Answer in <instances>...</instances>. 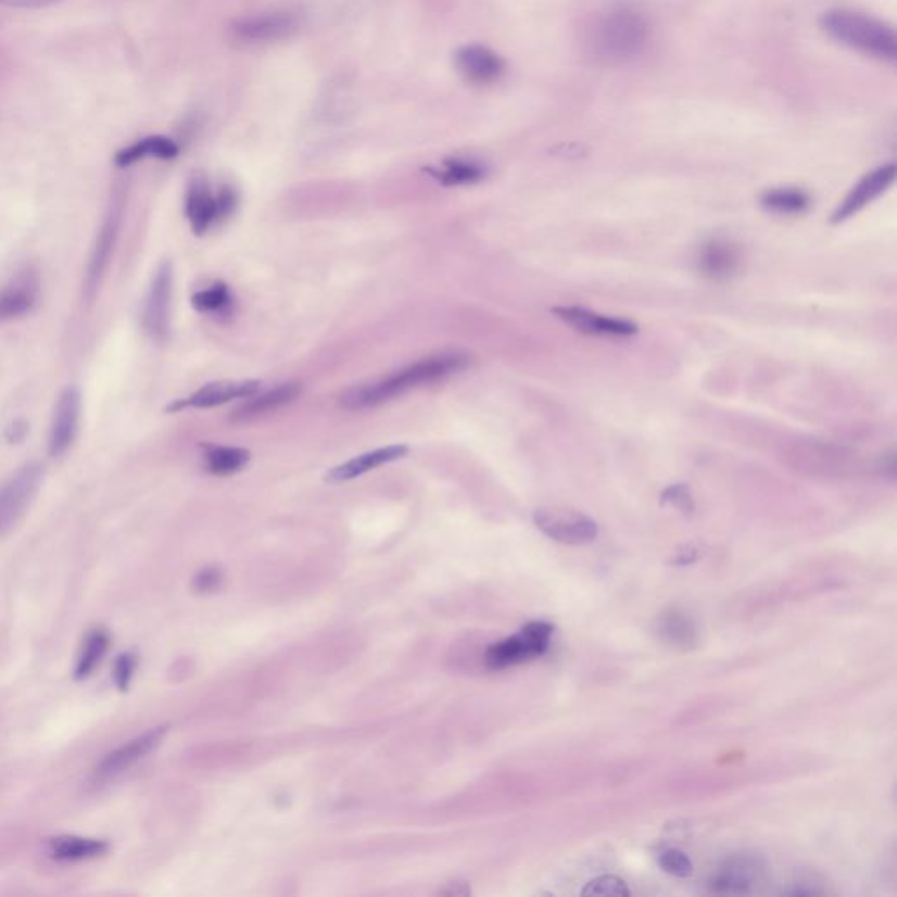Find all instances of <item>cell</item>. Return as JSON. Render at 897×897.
I'll list each match as a JSON object with an SVG mask.
<instances>
[{
	"instance_id": "6da1fadb",
	"label": "cell",
	"mask_w": 897,
	"mask_h": 897,
	"mask_svg": "<svg viewBox=\"0 0 897 897\" xmlns=\"http://www.w3.org/2000/svg\"><path fill=\"white\" fill-rule=\"evenodd\" d=\"M470 363V354L462 353V351L433 354V356L413 363L410 367L402 368L399 372L382 377L379 381L356 386L353 390L342 394L340 404L350 410L377 407L408 391L417 390L421 386L444 381L447 377L465 370Z\"/></svg>"
},
{
	"instance_id": "7a4b0ae2",
	"label": "cell",
	"mask_w": 897,
	"mask_h": 897,
	"mask_svg": "<svg viewBox=\"0 0 897 897\" xmlns=\"http://www.w3.org/2000/svg\"><path fill=\"white\" fill-rule=\"evenodd\" d=\"M648 36L650 27L644 14L631 5H614L594 23L591 48L603 62L622 64L645 50Z\"/></svg>"
},
{
	"instance_id": "3957f363",
	"label": "cell",
	"mask_w": 897,
	"mask_h": 897,
	"mask_svg": "<svg viewBox=\"0 0 897 897\" xmlns=\"http://www.w3.org/2000/svg\"><path fill=\"white\" fill-rule=\"evenodd\" d=\"M821 27L839 45L885 62L896 60V33L882 20L857 11L833 10L822 14Z\"/></svg>"
},
{
	"instance_id": "277c9868",
	"label": "cell",
	"mask_w": 897,
	"mask_h": 897,
	"mask_svg": "<svg viewBox=\"0 0 897 897\" xmlns=\"http://www.w3.org/2000/svg\"><path fill=\"white\" fill-rule=\"evenodd\" d=\"M554 628L547 621H533L522 628L517 635L508 636L498 644L491 645L484 661L491 670H505L522 662L531 661L547 653Z\"/></svg>"
},
{
	"instance_id": "5b68a950",
	"label": "cell",
	"mask_w": 897,
	"mask_h": 897,
	"mask_svg": "<svg viewBox=\"0 0 897 897\" xmlns=\"http://www.w3.org/2000/svg\"><path fill=\"white\" fill-rule=\"evenodd\" d=\"M45 470L41 465L30 463L16 471L10 481L0 485V536L10 533L23 514L36 498L41 488Z\"/></svg>"
},
{
	"instance_id": "8992f818",
	"label": "cell",
	"mask_w": 897,
	"mask_h": 897,
	"mask_svg": "<svg viewBox=\"0 0 897 897\" xmlns=\"http://www.w3.org/2000/svg\"><path fill=\"white\" fill-rule=\"evenodd\" d=\"M237 205L236 191L223 188L214 195L202 177H193L187 191V216L191 230L202 236L214 223L228 218Z\"/></svg>"
},
{
	"instance_id": "52a82bcc",
	"label": "cell",
	"mask_w": 897,
	"mask_h": 897,
	"mask_svg": "<svg viewBox=\"0 0 897 897\" xmlns=\"http://www.w3.org/2000/svg\"><path fill=\"white\" fill-rule=\"evenodd\" d=\"M545 536L565 545H588L598 536V525L585 514L570 508H540L533 516Z\"/></svg>"
},
{
	"instance_id": "ba28073f",
	"label": "cell",
	"mask_w": 897,
	"mask_h": 897,
	"mask_svg": "<svg viewBox=\"0 0 897 897\" xmlns=\"http://www.w3.org/2000/svg\"><path fill=\"white\" fill-rule=\"evenodd\" d=\"M170 296H173V265L170 262H164L154 274L150 291L146 296L144 311H142V327L146 333L159 342L167 339Z\"/></svg>"
},
{
	"instance_id": "9c48e42d",
	"label": "cell",
	"mask_w": 897,
	"mask_h": 897,
	"mask_svg": "<svg viewBox=\"0 0 897 897\" xmlns=\"http://www.w3.org/2000/svg\"><path fill=\"white\" fill-rule=\"evenodd\" d=\"M167 730L168 725H160L108 754L96 768L97 782L108 784L111 780L119 779L123 773H127L131 767H136L137 762L142 761L148 754L159 747Z\"/></svg>"
},
{
	"instance_id": "30bf717a",
	"label": "cell",
	"mask_w": 897,
	"mask_h": 897,
	"mask_svg": "<svg viewBox=\"0 0 897 897\" xmlns=\"http://www.w3.org/2000/svg\"><path fill=\"white\" fill-rule=\"evenodd\" d=\"M894 179H896V165L894 164L882 165L873 173L866 174L834 211L831 223L839 225L856 216L866 205L871 204L880 195H884L885 191L893 187Z\"/></svg>"
},
{
	"instance_id": "8fae6325",
	"label": "cell",
	"mask_w": 897,
	"mask_h": 897,
	"mask_svg": "<svg viewBox=\"0 0 897 897\" xmlns=\"http://www.w3.org/2000/svg\"><path fill=\"white\" fill-rule=\"evenodd\" d=\"M300 28V18L290 11L254 14L233 25V33L248 42H274L291 37Z\"/></svg>"
},
{
	"instance_id": "7c38bea8",
	"label": "cell",
	"mask_w": 897,
	"mask_h": 897,
	"mask_svg": "<svg viewBox=\"0 0 897 897\" xmlns=\"http://www.w3.org/2000/svg\"><path fill=\"white\" fill-rule=\"evenodd\" d=\"M698 270L711 281H728L736 276L744 263L740 245L725 239H711L699 248Z\"/></svg>"
},
{
	"instance_id": "4fadbf2b",
	"label": "cell",
	"mask_w": 897,
	"mask_h": 897,
	"mask_svg": "<svg viewBox=\"0 0 897 897\" xmlns=\"http://www.w3.org/2000/svg\"><path fill=\"white\" fill-rule=\"evenodd\" d=\"M79 410H81V393L74 386H68L62 391L56 402L50 433L51 456L59 458L73 445L77 433V422H79Z\"/></svg>"
},
{
	"instance_id": "5bb4252c",
	"label": "cell",
	"mask_w": 897,
	"mask_h": 897,
	"mask_svg": "<svg viewBox=\"0 0 897 897\" xmlns=\"http://www.w3.org/2000/svg\"><path fill=\"white\" fill-rule=\"evenodd\" d=\"M554 314L567 325H570L571 328L588 333V336L630 337L639 333V327L635 323L603 316V314L594 313L590 308L573 307V305L571 307H556Z\"/></svg>"
},
{
	"instance_id": "9a60e30c",
	"label": "cell",
	"mask_w": 897,
	"mask_h": 897,
	"mask_svg": "<svg viewBox=\"0 0 897 897\" xmlns=\"http://www.w3.org/2000/svg\"><path fill=\"white\" fill-rule=\"evenodd\" d=\"M260 381H219L205 384L190 399L176 400L173 405H168V413H177L182 408H211L218 405L228 404L230 400L251 399L254 393H258Z\"/></svg>"
},
{
	"instance_id": "2e32d148",
	"label": "cell",
	"mask_w": 897,
	"mask_h": 897,
	"mask_svg": "<svg viewBox=\"0 0 897 897\" xmlns=\"http://www.w3.org/2000/svg\"><path fill=\"white\" fill-rule=\"evenodd\" d=\"M454 62L459 74L477 85L496 81L505 73L502 56L481 45L463 46L454 56Z\"/></svg>"
},
{
	"instance_id": "e0dca14e",
	"label": "cell",
	"mask_w": 897,
	"mask_h": 897,
	"mask_svg": "<svg viewBox=\"0 0 897 897\" xmlns=\"http://www.w3.org/2000/svg\"><path fill=\"white\" fill-rule=\"evenodd\" d=\"M39 300V277L36 273L18 274L0 290V323L18 319L33 313Z\"/></svg>"
},
{
	"instance_id": "ac0fdd59",
	"label": "cell",
	"mask_w": 897,
	"mask_h": 897,
	"mask_svg": "<svg viewBox=\"0 0 897 897\" xmlns=\"http://www.w3.org/2000/svg\"><path fill=\"white\" fill-rule=\"evenodd\" d=\"M654 635L661 644L675 650H691L698 644V628L690 614L680 608H667L656 617L653 626Z\"/></svg>"
},
{
	"instance_id": "d6986e66",
	"label": "cell",
	"mask_w": 897,
	"mask_h": 897,
	"mask_svg": "<svg viewBox=\"0 0 897 897\" xmlns=\"http://www.w3.org/2000/svg\"><path fill=\"white\" fill-rule=\"evenodd\" d=\"M407 453V445L400 444L376 448V451H370V453L367 454H359L356 458L342 463L339 467L331 468L327 476H325V481L331 482V484L351 481V479L365 476L368 471L382 467L386 463L396 462V459L404 458Z\"/></svg>"
},
{
	"instance_id": "ffe728a7",
	"label": "cell",
	"mask_w": 897,
	"mask_h": 897,
	"mask_svg": "<svg viewBox=\"0 0 897 897\" xmlns=\"http://www.w3.org/2000/svg\"><path fill=\"white\" fill-rule=\"evenodd\" d=\"M754 870L756 862L750 861V857H731L719 870L708 880V887L711 893L733 894L742 896L753 890Z\"/></svg>"
},
{
	"instance_id": "44dd1931",
	"label": "cell",
	"mask_w": 897,
	"mask_h": 897,
	"mask_svg": "<svg viewBox=\"0 0 897 897\" xmlns=\"http://www.w3.org/2000/svg\"><path fill=\"white\" fill-rule=\"evenodd\" d=\"M48 852L56 861H91L110 852V843L81 836H59L48 842Z\"/></svg>"
},
{
	"instance_id": "7402d4cb",
	"label": "cell",
	"mask_w": 897,
	"mask_h": 897,
	"mask_svg": "<svg viewBox=\"0 0 897 897\" xmlns=\"http://www.w3.org/2000/svg\"><path fill=\"white\" fill-rule=\"evenodd\" d=\"M179 154V146L168 137H146L136 144L128 146L114 156V164L118 167H130L144 159L173 160Z\"/></svg>"
},
{
	"instance_id": "603a6c76",
	"label": "cell",
	"mask_w": 897,
	"mask_h": 897,
	"mask_svg": "<svg viewBox=\"0 0 897 897\" xmlns=\"http://www.w3.org/2000/svg\"><path fill=\"white\" fill-rule=\"evenodd\" d=\"M299 394L300 384H293V382H290V384H281L279 388H276V390L262 394L258 399L250 400L248 404L242 405V407L231 416V419L236 422L251 421V419H256V417L263 416V414L273 413V410L282 407V405L291 404L293 400H296Z\"/></svg>"
},
{
	"instance_id": "cb8c5ba5",
	"label": "cell",
	"mask_w": 897,
	"mask_h": 897,
	"mask_svg": "<svg viewBox=\"0 0 897 897\" xmlns=\"http://www.w3.org/2000/svg\"><path fill=\"white\" fill-rule=\"evenodd\" d=\"M116 233H118V214L113 213L110 219L105 222L102 231H100L99 241H97L96 251L91 254L90 267H88L87 276V291L93 293L99 286L100 277L104 274L105 267L111 260L113 253L114 241H116Z\"/></svg>"
},
{
	"instance_id": "d4e9b609",
	"label": "cell",
	"mask_w": 897,
	"mask_h": 897,
	"mask_svg": "<svg viewBox=\"0 0 897 897\" xmlns=\"http://www.w3.org/2000/svg\"><path fill=\"white\" fill-rule=\"evenodd\" d=\"M204 448L205 470L213 476H233L237 471L250 463V451L239 447H225V445L205 444Z\"/></svg>"
},
{
	"instance_id": "484cf974",
	"label": "cell",
	"mask_w": 897,
	"mask_h": 897,
	"mask_svg": "<svg viewBox=\"0 0 897 897\" xmlns=\"http://www.w3.org/2000/svg\"><path fill=\"white\" fill-rule=\"evenodd\" d=\"M811 199L807 191L799 188H773L762 193L761 205L780 216H796L810 207Z\"/></svg>"
},
{
	"instance_id": "4316f807",
	"label": "cell",
	"mask_w": 897,
	"mask_h": 897,
	"mask_svg": "<svg viewBox=\"0 0 897 897\" xmlns=\"http://www.w3.org/2000/svg\"><path fill=\"white\" fill-rule=\"evenodd\" d=\"M110 644V633L102 630V628L88 633L87 639L83 642L81 653L77 656L76 668H74L76 680L88 679L96 671V668L102 661V657L108 653Z\"/></svg>"
},
{
	"instance_id": "83f0119b",
	"label": "cell",
	"mask_w": 897,
	"mask_h": 897,
	"mask_svg": "<svg viewBox=\"0 0 897 897\" xmlns=\"http://www.w3.org/2000/svg\"><path fill=\"white\" fill-rule=\"evenodd\" d=\"M431 176L445 187H456V185H471L481 181L485 176V168L476 162H465V160H447L440 168H430Z\"/></svg>"
},
{
	"instance_id": "f1b7e54d",
	"label": "cell",
	"mask_w": 897,
	"mask_h": 897,
	"mask_svg": "<svg viewBox=\"0 0 897 897\" xmlns=\"http://www.w3.org/2000/svg\"><path fill=\"white\" fill-rule=\"evenodd\" d=\"M191 305L195 311L202 314H228L233 307V296L227 285L218 282L213 285L207 290L197 291L195 295L191 296Z\"/></svg>"
},
{
	"instance_id": "f546056e",
	"label": "cell",
	"mask_w": 897,
	"mask_h": 897,
	"mask_svg": "<svg viewBox=\"0 0 897 897\" xmlns=\"http://www.w3.org/2000/svg\"><path fill=\"white\" fill-rule=\"evenodd\" d=\"M580 894L584 897H628L631 896V890L621 876L602 875L590 880Z\"/></svg>"
},
{
	"instance_id": "4dcf8cb0",
	"label": "cell",
	"mask_w": 897,
	"mask_h": 897,
	"mask_svg": "<svg viewBox=\"0 0 897 897\" xmlns=\"http://www.w3.org/2000/svg\"><path fill=\"white\" fill-rule=\"evenodd\" d=\"M657 864L668 875L677 876V879H687L693 875L694 864L687 854L682 852L679 848H668L662 850L657 857Z\"/></svg>"
},
{
	"instance_id": "1f68e13d",
	"label": "cell",
	"mask_w": 897,
	"mask_h": 897,
	"mask_svg": "<svg viewBox=\"0 0 897 897\" xmlns=\"http://www.w3.org/2000/svg\"><path fill=\"white\" fill-rule=\"evenodd\" d=\"M137 665H139V657L136 653H123L116 657L113 679L119 691H127L130 687L131 679L136 675Z\"/></svg>"
},
{
	"instance_id": "d6a6232c",
	"label": "cell",
	"mask_w": 897,
	"mask_h": 897,
	"mask_svg": "<svg viewBox=\"0 0 897 897\" xmlns=\"http://www.w3.org/2000/svg\"><path fill=\"white\" fill-rule=\"evenodd\" d=\"M661 504L671 505L680 513L690 516L694 513V498L690 488L685 484H673L662 491Z\"/></svg>"
},
{
	"instance_id": "836d02e7",
	"label": "cell",
	"mask_w": 897,
	"mask_h": 897,
	"mask_svg": "<svg viewBox=\"0 0 897 897\" xmlns=\"http://www.w3.org/2000/svg\"><path fill=\"white\" fill-rule=\"evenodd\" d=\"M222 582L223 576L218 568H205V570L200 571L199 576L193 580V588H195L199 593H211V591L218 590Z\"/></svg>"
},
{
	"instance_id": "e575fe53",
	"label": "cell",
	"mask_w": 897,
	"mask_h": 897,
	"mask_svg": "<svg viewBox=\"0 0 897 897\" xmlns=\"http://www.w3.org/2000/svg\"><path fill=\"white\" fill-rule=\"evenodd\" d=\"M699 556H702V548H699L698 545H682V547L677 548V553L668 559V565H671V567H687V565H693V563L698 561Z\"/></svg>"
},
{
	"instance_id": "d590c367",
	"label": "cell",
	"mask_w": 897,
	"mask_h": 897,
	"mask_svg": "<svg viewBox=\"0 0 897 897\" xmlns=\"http://www.w3.org/2000/svg\"><path fill=\"white\" fill-rule=\"evenodd\" d=\"M60 2L62 0H0V5L20 8V10H45V8L60 4Z\"/></svg>"
},
{
	"instance_id": "8d00e7d4",
	"label": "cell",
	"mask_w": 897,
	"mask_h": 897,
	"mask_svg": "<svg viewBox=\"0 0 897 897\" xmlns=\"http://www.w3.org/2000/svg\"><path fill=\"white\" fill-rule=\"evenodd\" d=\"M27 433V425L25 422H14L13 427L10 428V433H8V439L11 442H20V440L25 437Z\"/></svg>"
}]
</instances>
